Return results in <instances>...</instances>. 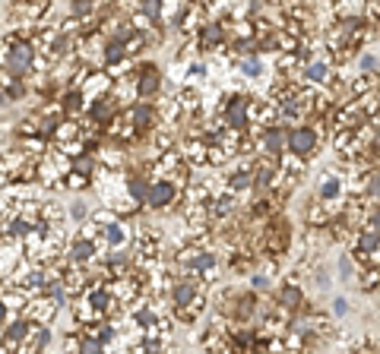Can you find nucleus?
I'll return each instance as SVG.
<instances>
[{
	"label": "nucleus",
	"mask_w": 380,
	"mask_h": 354,
	"mask_svg": "<svg viewBox=\"0 0 380 354\" xmlns=\"http://www.w3.org/2000/svg\"><path fill=\"white\" fill-rule=\"evenodd\" d=\"M317 149H320V126H310V124L289 126V133H285V152H291L298 158H310L317 155Z\"/></svg>",
	"instance_id": "f257e3e1"
},
{
	"label": "nucleus",
	"mask_w": 380,
	"mask_h": 354,
	"mask_svg": "<svg viewBox=\"0 0 380 354\" xmlns=\"http://www.w3.org/2000/svg\"><path fill=\"white\" fill-rule=\"evenodd\" d=\"M251 98L247 92H232L225 101H222V126L228 130L244 133L247 124H251Z\"/></svg>",
	"instance_id": "f03ea898"
},
{
	"label": "nucleus",
	"mask_w": 380,
	"mask_h": 354,
	"mask_svg": "<svg viewBox=\"0 0 380 354\" xmlns=\"http://www.w3.org/2000/svg\"><path fill=\"white\" fill-rule=\"evenodd\" d=\"M177 196H181V187H177L175 177H156V181H149L143 206L149 212H165V209H171L177 202Z\"/></svg>",
	"instance_id": "7ed1b4c3"
},
{
	"label": "nucleus",
	"mask_w": 380,
	"mask_h": 354,
	"mask_svg": "<svg viewBox=\"0 0 380 354\" xmlns=\"http://www.w3.org/2000/svg\"><path fill=\"white\" fill-rule=\"evenodd\" d=\"M127 114H130V124H133V133H137V139H149V133L156 130V126H162V114H158V105L149 98H139L133 101L130 107H127Z\"/></svg>",
	"instance_id": "20e7f679"
},
{
	"label": "nucleus",
	"mask_w": 380,
	"mask_h": 354,
	"mask_svg": "<svg viewBox=\"0 0 380 354\" xmlns=\"http://www.w3.org/2000/svg\"><path fill=\"white\" fill-rule=\"evenodd\" d=\"M133 86H137V95L139 98H158L165 88V76L156 63H133Z\"/></svg>",
	"instance_id": "39448f33"
},
{
	"label": "nucleus",
	"mask_w": 380,
	"mask_h": 354,
	"mask_svg": "<svg viewBox=\"0 0 380 354\" xmlns=\"http://www.w3.org/2000/svg\"><path fill=\"white\" fill-rule=\"evenodd\" d=\"M304 307V288L298 282H285L282 288H279V294H276V303H272V313H279L285 322H289V316H295L298 310Z\"/></svg>",
	"instance_id": "423d86ee"
},
{
	"label": "nucleus",
	"mask_w": 380,
	"mask_h": 354,
	"mask_svg": "<svg viewBox=\"0 0 380 354\" xmlns=\"http://www.w3.org/2000/svg\"><path fill=\"white\" fill-rule=\"evenodd\" d=\"M225 38H228V32H225V22H222V19L206 16L203 25L196 29V44H200L203 54H213V51L225 48Z\"/></svg>",
	"instance_id": "0eeeda50"
},
{
	"label": "nucleus",
	"mask_w": 380,
	"mask_h": 354,
	"mask_svg": "<svg viewBox=\"0 0 380 354\" xmlns=\"http://www.w3.org/2000/svg\"><path fill=\"white\" fill-rule=\"evenodd\" d=\"M67 263L70 266H95V259H99V247H95L92 237H86V234H76L73 240L67 244Z\"/></svg>",
	"instance_id": "6e6552de"
},
{
	"label": "nucleus",
	"mask_w": 380,
	"mask_h": 354,
	"mask_svg": "<svg viewBox=\"0 0 380 354\" xmlns=\"http://www.w3.org/2000/svg\"><path fill=\"white\" fill-rule=\"evenodd\" d=\"M203 19H206V4H203V0H190V4H181V13H177L175 25L187 35V32L200 29Z\"/></svg>",
	"instance_id": "1a4fd4ad"
},
{
	"label": "nucleus",
	"mask_w": 380,
	"mask_h": 354,
	"mask_svg": "<svg viewBox=\"0 0 380 354\" xmlns=\"http://www.w3.org/2000/svg\"><path fill=\"white\" fill-rule=\"evenodd\" d=\"M177 152H181L184 164H190V168H203L206 162V136H200V133H190V139H184L181 145H177Z\"/></svg>",
	"instance_id": "9d476101"
},
{
	"label": "nucleus",
	"mask_w": 380,
	"mask_h": 354,
	"mask_svg": "<svg viewBox=\"0 0 380 354\" xmlns=\"http://www.w3.org/2000/svg\"><path fill=\"white\" fill-rule=\"evenodd\" d=\"M301 73H304V82H310V86H329L333 82V63L323 60V57H310L301 67Z\"/></svg>",
	"instance_id": "9b49d317"
},
{
	"label": "nucleus",
	"mask_w": 380,
	"mask_h": 354,
	"mask_svg": "<svg viewBox=\"0 0 380 354\" xmlns=\"http://www.w3.org/2000/svg\"><path fill=\"white\" fill-rule=\"evenodd\" d=\"M317 199L320 202H339L346 199V181H342L339 171H327V177L317 187Z\"/></svg>",
	"instance_id": "f8f14e48"
},
{
	"label": "nucleus",
	"mask_w": 380,
	"mask_h": 354,
	"mask_svg": "<svg viewBox=\"0 0 380 354\" xmlns=\"http://www.w3.org/2000/svg\"><path fill=\"white\" fill-rule=\"evenodd\" d=\"M253 183V162H241L234 164L232 171L225 174V190H232V193H244V190H251Z\"/></svg>",
	"instance_id": "ddd939ff"
},
{
	"label": "nucleus",
	"mask_w": 380,
	"mask_h": 354,
	"mask_svg": "<svg viewBox=\"0 0 380 354\" xmlns=\"http://www.w3.org/2000/svg\"><path fill=\"white\" fill-rule=\"evenodd\" d=\"M137 13L152 29H162L165 25V0H137Z\"/></svg>",
	"instance_id": "4468645a"
},
{
	"label": "nucleus",
	"mask_w": 380,
	"mask_h": 354,
	"mask_svg": "<svg viewBox=\"0 0 380 354\" xmlns=\"http://www.w3.org/2000/svg\"><path fill=\"white\" fill-rule=\"evenodd\" d=\"M51 341H54L51 322H35L32 332H29V341H25V351H48Z\"/></svg>",
	"instance_id": "2eb2a0df"
},
{
	"label": "nucleus",
	"mask_w": 380,
	"mask_h": 354,
	"mask_svg": "<svg viewBox=\"0 0 380 354\" xmlns=\"http://www.w3.org/2000/svg\"><path fill=\"white\" fill-rule=\"evenodd\" d=\"M377 234H374V231H367V228H361V231H358V240H355V253H352V256L355 259H361V263H367V256H371V253H374V247H377Z\"/></svg>",
	"instance_id": "dca6fc26"
},
{
	"label": "nucleus",
	"mask_w": 380,
	"mask_h": 354,
	"mask_svg": "<svg viewBox=\"0 0 380 354\" xmlns=\"http://www.w3.org/2000/svg\"><path fill=\"white\" fill-rule=\"evenodd\" d=\"M238 73L244 76V79H257V76H263V73H266V67H263V57H260V54L238 57Z\"/></svg>",
	"instance_id": "f3484780"
},
{
	"label": "nucleus",
	"mask_w": 380,
	"mask_h": 354,
	"mask_svg": "<svg viewBox=\"0 0 380 354\" xmlns=\"http://www.w3.org/2000/svg\"><path fill=\"white\" fill-rule=\"evenodd\" d=\"M361 199L380 202V164H374V168H367L365 187H361Z\"/></svg>",
	"instance_id": "a211bd4d"
},
{
	"label": "nucleus",
	"mask_w": 380,
	"mask_h": 354,
	"mask_svg": "<svg viewBox=\"0 0 380 354\" xmlns=\"http://www.w3.org/2000/svg\"><path fill=\"white\" fill-rule=\"evenodd\" d=\"M232 54H234V57L257 54V38H253V35H238V38L232 41Z\"/></svg>",
	"instance_id": "6ab92c4d"
},
{
	"label": "nucleus",
	"mask_w": 380,
	"mask_h": 354,
	"mask_svg": "<svg viewBox=\"0 0 380 354\" xmlns=\"http://www.w3.org/2000/svg\"><path fill=\"white\" fill-rule=\"evenodd\" d=\"M80 351H86V354H99V351H105V345H101L99 339H95L89 329H80Z\"/></svg>",
	"instance_id": "aec40b11"
},
{
	"label": "nucleus",
	"mask_w": 380,
	"mask_h": 354,
	"mask_svg": "<svg viewBox=\"0 0 380 354\" xmlns=\"http://www.w3.org/2000/svg\"><path fill=\"white\" fill-rule=\"evenodd\" d=\"M336 269H339L342 282H352V278H355V256H352V253H342L339 263H336Z\"/></svg>",
	"instance_id": "412c9836"
},
{
	"label": "nucleus",
	"mask_w": 380,
	"mask_h": 354,
	"mask_svg": "<svg viewBox=\"0 0 380 354\" xmlns=\"http://www.w3.org/2000/svg\"><path fill=\"white\" fill-rule=\"evenodd\" d=\"M310 282H314V288H317V291H329L333 278H329V269H327V266H317V269L310 272Z\"/></svg>",
	"instance_id": "4be33fe9"
},
{
	"label": "nucleus",
	"mask_w": 380,
	"mask_h": 354,
	"mask_svg": "<svg viewBox=\"0 0 380 354\" xmlns=\"http://www.w3.org/2000/svg\"><path fill=\"white\" fill-rule=\"evenodd\" d=\"M358 70L361 73H380V57H374L371 51L358 54Z\"/></svg>",
	"instance_id": "5701e85b"
},
{
	"label": "nucleus",
	"mask_w": 380,
	"mask_h": 354,
	"mask_svg": "<svg viewBox=\"0 0 380 354\" xmlns=\"http://www.w3.org/2000/svg\"><path fill=\"white\" fill-rule=\"evenodd\" d=\"M70 218L82 225V221L89 218V202L86 199H73V202H70Z\"/></svg>",
	"instance_id": "b1692460"
},
{
	"label": "nucleus",
	"mask_w": 380,
	"mask_h": 354,
	"mask_svg": "<svg viewBox=\"0 0 380 354\" xmlns=\"http://www.w3.org/2000/svg\"><path fill=\"white\" fill-rule=\"evenodd\" d=\"M348 310H352V303H348L346 297H336V301H333V313H336V316H346Z\"/></svg>",
	"instance_id": "393cba45"
},
{
	"label": "nucleus",
	"mask_w": 380,
	"mask_h": 354,
	"mask_svg": "<svg viewBox=\"0 0 380 354\" xmlns=\"http://www.w3.org/2000/svg\"><path fill=\"white\" fill-rule=\"evenodd\" d=\"M187 73L200 79V76H206V63H190V67H187Z\"/></svg>",
	"instance_id": "a878e982"
},
{
	"label": "nucleus",
	"mask_w": 380,
	"mask_h": 354,
	"mask_svg": "<svg viewBox=\"0 0 380 354\" xmlns=\"http://www.w3.org/2000/svg\"><path fill=\"white\" fill-rule=\"evenodd\" d=\"M10 316H13V310L6 307V301H4V297H0V329H4V322L10 320Z\"/></svg>",
	"instance_id": "bb28decb"
},
{
	"label": "nucleus",
	"mask_w": 380,
	"mask_h": 354,
	"mask_svg": "<svg viewBox=\"0 0 380 354\" xmlns=\"http://www.w3.org/2000/svg\"><path fill=\"white\" fill-rule=\"evenodd\" d=\"M10 105V98H6V92H4V86H0V111H4V107Z\"/></svg>",
	"instance_id": "cd10ccee"
}]
</instances>
